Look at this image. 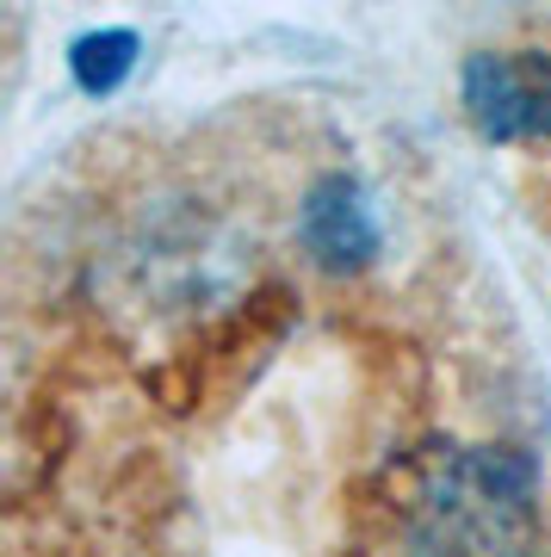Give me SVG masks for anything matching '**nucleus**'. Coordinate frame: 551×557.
Listing matches in <instances>:
<instances>
[{
	"mask_svg": "<svg viewBox=\"0 0 551 557\" xmlns=\"http://www.w3.org/2000/svg\"><path fill=\"white\" fill-rule=\"evenodd\" d=\"M539 471L514 446H453L403 496V557H539Z\"/></svg>",
	"mask_w": 551,
	"mask_h": 557,
	"instance_id": "obj_1",
	"label": "nucleus"
},
{
	"mask_svg": "<svg viewBox=\"0 0 551 557\" xmlns=\"http://www.w3.org/2000/svg\"><path fill=\"white\" fill-rule=\"evenodd\" d=\"M458 106L490 143L551 137V50H477L458 69Z\"/></svg>",
	"mask_w": 551,
	"mask_h": 557,
	"instance_id": "obj_2",
	"label": "nucleus"
},
{
	"mask_svg": "<svg viewBox=\"0 0 551 557\" xmlns=\"http://www.w3.org/2000/svg\"><path fill=\"white\" fill-rule=\"evenodd\" d=\"M297 236H304V248H310V260L322 273H354V267H366L378 255L384 230H378V211L354 174H322L304 193Z\"/></svg>",
	"mask_w": 551,
	"mask_h": 557,
	"instance_id": "obj_3",
	"label": "nucleus"
},
{
	"mask_svg": "<svg viewBox=\"0 0 551 557\" xmlns=\"http://www.w3.org/2000/svg\"><path fill=\"white\" fill-rule=\"evenodd\" d=\"M69 69H75L81 94H112L137 69V32H87L69 50Z\"/></svg>",
	"mask_w": 551,
	"mask_h": 557,
	"instance_id": "obj_4",
	"label": "nucleus"
}]
</instances>
